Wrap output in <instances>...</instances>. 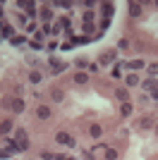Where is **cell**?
Instances as JSON below:
<instances>
[{"label":"cell","instance_id":"cell-1","mask_svg":"<svg viewBox=\"0 0 158 160\" xmlns=\"http://www.w3.org/2000/svg\"><path fill=\"white\" fill-rule=\"evenodd\" d=\"M55 141H58V143H62V146H77V141L72 139V136H70V134H65V132H58V136H55Z\"/></svg>","mask_w":158,"mask_h":160},{"label":"cell","instance_id":"cell-2","mask_svg":"<svg viewBox=\"0 0 158 160\" xmlns=\"http://www.w3.org/2000/svg\"><path fill=\"white\" fill-rule=\"evenodd\" d=\"M14 143H17L19 151H26V148H29V139H26V132H24V129L17 132V141H14Z\"/></svg>","mask_w":158,"mask_h":160},{"label":"cell","instance_id":"cell-3","mask_svg":"<svg viewBox=\"0 0 158 160\" xmlns=\"http://www.w3.org/2000/svg\"><path fill=\"white\" fill-rule=\"evenodd\" d=\"M115 55H118V50H108V53H103L98 58V65H110V62L115 60Z\"/></svg>","mask_w":158,"mask_h":160},{"label":"cell","instance_id":"cell-4","mask_svg":"<svg viewBox=\"0 0 158 160\" xmlns=\"http://www.w3.org/2000/svg\"><path fill=\"white\" fill-rule=\"evenodd\" d=\"M137 124H139V129H151L153 127V117L151 115H144V117H139Z\"/></svg>","mask_w":158,"mask_h":160},{"label":"cell","instance_id":"cell-5","mask_svg":"<svg viewBox=\"0 0 158 160\" xmlns=\"http://www.w3.org/2000/svg\"><path fill=\"white\" fill-rule=\"evenodd\" d=\"M36 115H39L41 120H48V117H50V108H48V105H39V110H36Z\"/></svg>","mask_w":158,"mask_h":160},{"label":"cell","instance_id":"cell-6","mask_svg":"<svg viewBox=\"0 0 158 160\" xmlns=\"http://www.w3.org/2000/svg\"><path fill=\"white\" fill-rule=\"evenodd\" d=\"M17 5H19V7H24V10H26V14H31V17L36 14V5H34V2H22V0H19Z\"/></svg>","mask_w":158,"mask_h":160},{"label":"cell","instance_id":"cell-7","mask_svg":"<svg viewBox=\"0 0 158 160\" xmlns=\"http://www.w3.org/2000/svg\"><path fill=\"white\" fill-rule=\"evenodd\" d=\"M50 65H53V72H55V74H58V72H65V69H67L65 62H58V60H50Z\"/></svg>","mask_w":158,"mask_h":160},{"label":"cell","instance_id":"cell-8","mask_svg":"<svg viewBox=\"0 0 158 160\" xmlns=\"http://www.w3.org/2000/svg\"><path fill=\"white\" fill-rule=\"evenodd\" d=\"M129 14L132 17H139V14H141V5H139V2H129Z\"/></svg>","mask_w":158,"mask_h":160},{"label":"cell","instance_id":"cell-9","mask_svg":"<svg viewBox=\"0 0 158 160\" xmlns=\"http://www.w3.org/2000/svg\"><path fill=\"white\" fill-rule=\"evenodd\" d=\"M10 108H12L14 112H24V100H19V98L12 100V105H10Z\"/></svg>","mask_w":158,"mask_h":160},{"label":"cell","instance_id":"cell-10","mask_svg":"<svg viewBox=\"0 0 158 160\" xmlns=\"http://www.w3.org/2000/svg\"><path fill=\"white\" fill-rule=\"evenodd\" d=\"M101 7H103V10H101V12H103V17H105V19H108V17H110V14H113V5H110V2H103V5H101Z\"/></svg>","mask_w":158,"mask_h":160},{"label":"cell","instance_id":"cell-11","mask_svg":"<svg viewBox=\"0 0 158 160\" xmlns=\"http://www.w3.org/2000/svg\"><path fill=\"white\" fill-rule=\"evenodd\" d=\"M50 17H53L50 10H48V7H41V19H43V22H50Z\"/></svg>","mask_w":158,"mask_h":160},{"label":"cell","instance_id":"cell-12","mask_svg":"<svg viewBox=\"0 0 158 160\" xmlns=\"http://www.w3.org/2000/svg\"><path fill=\"white\" fill-rule=\"evenodd\" d=\"M10 129H12V122H10V120H3V122H0V132H3V134H7Z\"/></svg>","mask_w":158,"mask_h":160},{"label":"cell","instance_id":"cell-13","mask_svg":"<svg viewBox=\"0 0 158 160\" xmlns=\"http://www.w3.org/2000/svg\"><path fill=\"white\" fill-rule=\"evenodd\" d=\"M144 88H146V91H151V93H153V91H158V88H156V81H153V79H146V81H144Z\"/></svg>","mask_w":158,"mask_h":160},{"label":"cell","instance_id":"cell-14","mask_svg":"<svg viewBox=\"0 0 158 160\" xmlns=\"http://www.w3.org/2000/svg\"><path fill=\"white\" fill-rule=\"evenodd\" d=\"M127 67H129V69H141L144 62H141V60H132V62H127Z\"/></svg>","mask_w":158,"mask_h":160},{"label":"cell","instance_id":"cell-15","mask_svg":"<svg viewBox=\"0 0 158 160\" xmlns=\"http://www.w3.org/2000/svg\"><path fill=\"white\" fill-rule=\"evenodd\" d=\"M105 158L108 160H118V151H115V148H108V151H105Z\"/></svg>","mask_w":158,"mask_h":160},{"label":"cell","instance_id":"cell-16","mask_svg":"<svg viewBox=\"0 0 158 160\" xmlns=\"http://www.w3.org/2000/svg\"><path fill=\"white\" fill-rule=\"evenodd\" d=\"M86 79H89V77H86L84 72H77V77H74V81H77V84H86Z\"/></svg>","mask_w":158,"mask_h":160},{"label":"cell","instance_id":"cell-17","mask_svg":"<svg viewBox=\"0 0 158 160\" xmlns=\"http://www.w3.org/2000/svg\"><path fill=\"white\" fill-rule=\"evenodd\" d=\"M101 132H103V129H101L98 124H93V127H91V136H93V139H98V136H101Z\"/></svg>","mask_w":158,"mask_h":160},{"label":"cell","instance_id":"cell-18","mask_svg":"<svg viewBox=\"0 0 158 160\" xmlns=\"http://www.w3.org/2000/svg\"><path fill=\"white\" fill-rule=\"evenodd\" d=\"M137 84H139V79L134 74H129V77H127V86H137Z\"/></svg>","mask_w":158,"mask_h":160},{"label":"cell","instance_id":"cell-19","mask_svg":"<svg viewBox=\"0 0 158 160\" xmlns=\"http://www.w3.org/2000/svg\"><path fill=\"white\" fill-rule=\"evenodd\" d=\"M0 33H3V36H12V27H7V24H3Z\"/></svg>","mask_w":158,"mask_h":160},{"label":"cell","instance_id":"cell-20","mask_svg":"<svg viewBox=\"0 0 158 160\" xmlns=\"http://www.w3.org/2000/svg\"><path fill=\"white\" fill-rule=\"evenodd\" d=\"M149 74H151V77H156V74H158V62H153V65H149Z\"/></svg>","mask_w":158,"mask_h":160},{"label":"cell","instance_id":"cell-21","mask_svg":"<svg viewBox=\"0 0 158 160\" xmlns=\"http://www.w3.org/2000/svg\"><path fill=\"white\" fill-rule=\"evenodd\" d=\"M29 79H31V84H39V81H41V74H39V72H31V77H29Z\"/></svg>","mask_w":158,"mask_h":160},{"label":"cell","instance_id":"cell-22","mask_svg":"<svg viewBox=\"0 0 158 160\" xmlns=\"http://www.w3.org/2000/svg\"><path fill=\"white\" fill-rule=\"evenodd\" d=\"M118 98L120 100H127V88H118Z\"/></svg>","mask_w":158,"mask_h":160},{"label":"cell","instance_id":"cell-23","mask_svg":"<svg viewBox=\"0 0 158 160\" xmlns=\"http://www.w3.org/2000/svg\"><path fill=\"white\" fill-rule=\"evenodd\" d=\"M122 115H132V105H129V103H125V105H122Z\"/></svg>","mask_w":158,"mask_h":160},{"label":"cell","instance_id":"cell-24","mask_svg":"<svg viewBox=\"0 0 158 160\" xmlns=\"http://www.w3.org/2000/svg\"><path fill=\"white\" fill-rule=\"evenodd\" d=\"M84 19H86V24H91V19H93V12H91V10L84 14Z\"/></svg>","mask_w":158,"mask_h":160},{"label":"cell","instance_id":"cell-25","mask_svg":"<svg viewBox=\"0 0 158 160\" xmlns=\"http://www.w3.org/2000/svg\"><path fill=\"white\" fill-rule=\"evenodd\" d=\"M53 100H62V91H53Z\"/></svg>","mask_w":158,"mask_h":160},{"label":"cell","instance_id":"cell-26","mask_svg":"<svg viewBox=\"0 0 158 160\" xmlns=\"http://www.w3.org/2000/svg\"><path fill=\"white\" fill-rule=\"evenodd\" d=\"M84 31L86 33H93V24H84Z\"/></svg>","mask_w":158,"mask_h":160},{"label":"cell","instance_id":"cell-27","mask_svg":"<svg viewBox=\"0 0 158 160\" xmlns=\"http://www.w3.org/2000/svg\"><path fill=\"white\" fill-rule=\"evenodd\" d=\"M58 160H72L70 155H58Z\"/></svg>","mask_w":158,"mask_h":160},{"label":"cell","instance_id":"cell-28","mask_svg":"<svg viewBox=\"0 0 158 160\" xmlns=\"http://www.w3.org/2000/svg\"><path fill=\"white\" fill-rule=\"evenodd\" d=\"M156 136H158V127H156Z\"/></svg>","mask_w":158,"mask_h":160}]
</instances>
